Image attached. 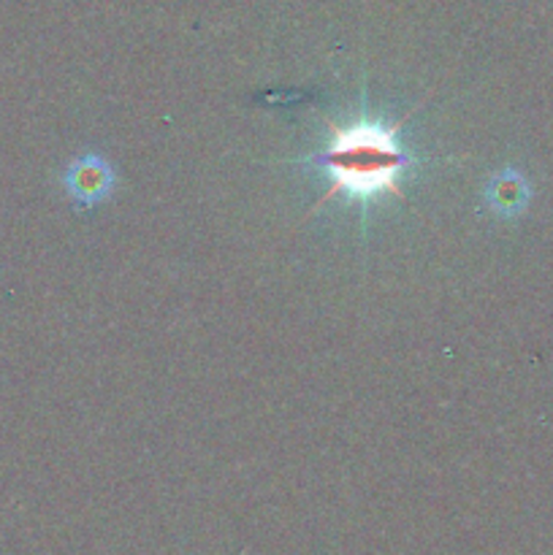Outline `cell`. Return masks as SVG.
<instances>
[{
  "mask_svg": "<svg viewBox=\"0 0 553 555\" xmlns=\"http://www.w3.org/2000/svg\"><path fill=\"white\" fill-rule=\"evenodd\" d=\"M63 182L70 198H74L81 209H90V206L101 204V201H106L108 195H112L114 171L101 155L87 152V155L76 157V160L65 168Z\"/></svg>",
  "mask_w": 553,
  "mask_h": 555,
  "instance_id": "cell-2",
  "label": "cell"
},
{
  "mask_svg": "<svg viewBox=\"0 0 553 555\" xmlns=\"http://www.w3.org/2000/svg\"><path fill=\"white\" fill-rule=\"evenodd\" d=\"M407 119L410 117L399 119L396 125H385L380 119L361 117L345 128L329 122V146L307 160L331 179L329 193L318 201L314 209L339 195L358 204H369L380 195L404 198L401 177L417 163V157L399 144L401 125H407Z\"/></svg>",
  "mask_w": 553,
  "mask_h": 555,
  "instance_id": "cell-1",
  "label": "cell"
},
{
  "mask_svg": "<svg viewBox=\"0 0 553 555\" xmlns=\"http://www.w3.org/2000/svg\"><path fill=\"white\" fill-rule=\"evenodd\" d=\"M531 201V188L526 177L515 168H502L486 184V204L502 220H515L526 211Z\"/></svg>",
  "mask_w": 553,
  "mask_h": 555,
  "instance_id": "cell-3",
  "label": "cell"
}]
</instances>
